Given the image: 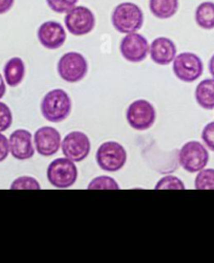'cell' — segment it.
<instances>
[{"instance_id":"cell-7","label":"cell","mask_w":214,"mask_h":263,"mask_svg":"<svg viewBox=\"0 0 214 263\" xmlns=\"http://www.w3.org/2000/svg\"><path fill=\"white\" fill-rule=\"evenodd\" d=\"M173 73L179 80L192 83L200 79L204 71V64L202 59L193 52H182L172 61Z\"/></svg>"},{"instance_id":"cell-14","label":"cell","mask_w":214,"mask_h":263,"mask_svg":"<svg viewBox=\"0 0 214 263\" xmlns=\"http://www.w3.org/2000/svg\"><path fill=\"white\" fill-rule=\"evenodd\" d=\"M9 144L12 156L18 161L30 160L35 154L32 134L25 129L15 130L10 137Z\"/></svg>"},{"instance_id":"cell-15","label":"cell","mask_w":214,"mask_h":263,"mask_svg":"<svg viewBox=\"0 0 214 263\" xmlns=\"http://www.w3.org/2000/svg\"><path fill=\"white\" fill-rule=\"evenodd\" d=\"M151 60L157 65H168L176 57V46L174 42L166 37L154 39L149 46Z\"/></svg>"},{"instance_id":"cell-4","label":"cell","mask_w":214,"mask_h":263,"mask_svg":"<svg viewBox=\"0 0 214 263\" xmlns=\"http://www.w3.org/2000/svg\"><path fill=\"white\" fill-rule=\"evenodd\" d=\"M98 166L106 172L120 171L126 164L127 153L124 147L117 142H105L97 150Z\"/></svg>"},{"instance_id":"cell-3","label":"cell","mask_w":214,"mask_h":263,"mask_svg":"<svg viewBox=\"0 0 214 263\" xmlns=\"http://www.w3.org/2000/svg\"><path fill=\"white\" fill-rule=\"evenodd\" d=\"M46 176L52 187L67 189L75 185L78 178V169L75 162L67 157H60L48 165Z\"/></svg>"},{"instance_id":"cell-29","label":"cell","mask_w":214,"mask_h":263,"mask_svg":"<svg viewBox=\"0 0 214 263\" xmlns=\"http://www.w3.org/2000/svg\"><path fill=\"white\" fill-rule=\"evenodd\" d=\"M6 91H7V87H6L5 79L3 78V74L0 73V99H3L5 97Z\"/></svg>"},{"instance_id":"cell-1","label":"cell","mask_w":214,"mask_h":263,"mask_svg":"<svg viewBox=\"0 0 214 263\" xmlns=\"http://www.w3.org/2000/svg\"><path fill=\"white\" fill-rule=\"evenodd\" d=\"M72 111V100L63 89L48 91L41 102V114L43 118L51 123L65 121Z\"/></svg>"},{"instance_id":"cell-9","label":"cell","mask_w":214,"mask_h":263,"mask_svg":"<svg viewBox=\"0 0 214 263\" xmlns=\"http://www.w3.org/2000/svg\"><path fill=\"white\" fill-rule=\"evenodd\" d=\"M65 28L74 36H84L93 32L96 17L92 10L83 6H76L68 11L64 18Z\"/></svg>"},{"instance_id":"cell-13","label":"cell","mask_w":214,"mask_h":263,"mask_svg":"<svg viewBox=\"0 0 214 263\" xmlns=\"http://www.w3.org/2000/svg\"><path fill=\"white\" fill-rule=\"evenodd\" d=\"M40 44L47 49H58L66 41V32L63 25L57 21L43 22L37 31Z\"/></svg>"},{"instance_id":"cell-16","label":"cell","mask_w":214,"mask_h":263,"mask_svg":"<svg viewBox=\"0 0 214 263\" xmlns=\"http://www.w3.org/2000/svg\"><path fill=\"white\" fill-rule=\"evenodd\" d=\"M4 76L7 84L10 87L20 85L25 77V65L21 58H11L4 67Z\"/></svg>"},{"instance_id":"cell-21","label":"cell","mask_w":214,"mask_h":263,"mask_svg":"<svg viewBox=\"0 0 214 263\" xmlns=\"http://www.w3.org/2000/svg\"><path fill=\"white\" fill-rule=\"evenodd\" d=\"M88 190H119V183L111 176L101 175L94 178L87 186Z\"/></svg>"},{"instance_id":"cell-11","label":"cell","mask_w":214,"mask_h":263,"mask_svg":"<svg viewBox=\"0 0 214 263\" xmlns=\"http://www.w3.org/2000/svg\"><path fill=\"white\" fill-rule=\"evenodd\" d=\"M122 57L131 63L144 61L149 54V44L147 39L138 33L127 34L120 43Z\"/></svg>"},{"instance_id":"cell-5","label":"cell","mask_w":214,"mask_h":263,"mask_svg":"<svg viewBox=\"0 0 214 263\" xmlns=\"http://www.w3.org/2000/svg\"><path fill=\"white\" fill-rule=\"evenodd\" d=\"M57 70L60 78L65 82L77 83L83 80L87 74L88 63L82 54L69 51L60 58Z\"/></svg>"},{"instance_id":"cell-8","label":"cell","mask_w":214,"mask_h":263,"mask_svg":"<svg viewBox=\"0 0 214 263\" xmlns=\"http://www.w3.org/2000/svg\"><path fill=\"white\" fill-rule=\"evenodd\" d=\"M156 119L153 105L146 100L132 102L126 110V120L129 126L139 131H144L152 127Z\"/></svg>"},{"instance_id":"cell-28","label":"cell","mask_w":214,"mask_h":263,"mask_svg":"<svg viewBox=\"0 0 214 263\" xmlns=\"http://www.w3.org/2000/svg\"><path fill=\"white\" fill-rule=\"evenodd\" d=\"M15 0H0V15H4L12 10Z\"/></svg>"},{"instance_id":"cell-17","label":"cell","mask_w":214,"mask_h":263,"mask_svg":"<svg viewBox=\"0 0 214 263\" xmlns=\"http://www.w3.org/2000/svg\"><path fill=\"white\" fill-rule=\"evenodd\" d=\"M195 100L206 110L214 109V79H205L195 88Z\"/></svg>"},{"instance_id":"cell-12","label":"cell","mask_w":214,"mask_h":263,"mask_svg":"<svg viewBox=\"0 0 214 263\" xmlns=\"http://www.w3.org/2000/svg\"><path fill=\"white\" fill-rule=\"evenodd\" d=\"M61 142L60 133L53 127H41L34 135L35 148L42 156H51L56 154L61 147Z\"/></svg>"},{"instance_id":"cell-27","label":"cell","mask_w":214,"mask_h":263,"mask_svg":"<svg viewBox=\"0 0 214 263\" xmlns=\"http://www.w3.org/2000/svg\"><path fill=\"white\" fill-rule=\"evenodd\" d=\"M10 153V144L6 136L0 133V163L7 160Z\"/></svg>"},{"instance_id":"cell-6","label":"cell","mask_w":214,"mask_h":263,"mask_svg":"<svg viewBox=\"0 0 214 263\" xmlns=\"http://www.w3.org/2000/svg\"><path fill=\"white\" fill-rule=\"evenodd\" d=\"M209 162V153L206 147L198 141H190L183 145L179 152L181 167L189 173L203 170Z\"/></svg>"},{"instance_id":"cell-23","label":"cell","mask_w":214,"mask_h":263,"mask_svg":"<svg viewBox=\"0 0 214 263\" xmlns=\"http://www.w3.org/2000/svg\"><path fill=\"white\" fill-rule=\"evenodd\" d=\"M11 190H40L41 186L38 180L32 176H20L11 185Z\"/></svg>"},{"instance_id":"cell-2","label":"cell","mask_w":214,"mask_h":263,"mask_svg":"<svg viewBox=\"0 0 214 263\" xmlns=\"http://www.w3.org/2000/svg\"><path fill=\"white\" fill-rule=\"evenodd\" d=\"M112 23L115 30L121 34L137 33L144 23L143 11L136 4L122 3L115 8Z\"/></svg>"},{"instance_id":"cell-30","label":"cell","mask_w":214,"mask_h":263,"mask_svg":"<svg viewBox=\"0 0 214 263\" xmlns=\"http://www.w3.org/2000/svg\"><path fill=\"white\" fill-rule=\"evenodd\" d=\"M208 67H209V72H210V74H211L212 78L214 79V54H213V56L210 58Z\"/></svg>"},{"instance_id":"cell-19","label":"cell","mask_w":214,"mask_h":263,"mask_svg":"<svg viewBox=\"0 0 214 263\" xmlns=\"http://www.w3.org/2000/svg\"><path fill=\"white\" fill-rule=\"evenodd\" d=\"M194 18L201 29L206 31L214 30V3H202L195 10Z\"/></svg>"},{"instance_id":"cell-24","label":"cell","mask_w":214,"mask_h":263,"mask_svg":"<svg viewBox=\"0 0 214 263\" xmlns=\"http://www.w3.org/2000/svg\"><path fill=\"white\" fill-rule=\"evenodd\" d=\"M46 4L52 12L65 14L76 7L78 0H46Z\"/></svg>"},{"instance_id":"cell-25","label":"cell","mask_w":214,"mask_h":263,"mask_svg":"<svg viewBox=\"0 0 214 263\" xmlns=\"http://www.w3.org/2000/svg\"><path fill=\"white\" fill-rule=\"evenodd\" d=\"M13 123V115L6 103L0 102V133L8 130Z\"/></svg>"},{"instance_id":"cell-18","label":"cell","mask_w":214,"mask_h":263,"mask_svg":"<svg viewBox=\"0 0 214 263\" xmlns=\"http://www.w3.org/2000/svg\"><path fill=\"white\" fill-rule=\"evenodd\" d=\"M179 0H149V10L157 19H169L179 10Z\"/></svg>"},{"instance_id":"cell-20","label":"cell","mask_w":214,"mask_h":263,"mask_svg":"<svg viewBox=\"0 0 214 263\" xmlns=\"http://www.w3.org/2000/svg\"><path fill=\"white\" fill-rule=\"evenodd\" d=\"M197 190H214V169H203L198 172L194 180Z\"/></svg>"},{"instance_id":"cell-26","label":"cell","mask_w":214,"mask_h":263,"mask_svg":"<svg viewBox=\"0 0 214 263\" xmlns=\"http://www.w3.org/2000/svg\"><path fill=\"white\" fill-rule=\"evenodd\" d=\"M202 140L205 146L214 152V122L208 123L202 131Z\"/></svg>"},{"instance_id":"cell-22","label":"cell","mask_w":214,"mask_h":263,"mask_svg":"<svg viewBox=\"0 0 214 263\" xmlns=\"http://www.w3.org/2000/svg\"><path fill=\"white\" fill-rule=\"evenodd\" d=\"M155 190H185L184 182L174 175H166L160 178L154 187Z\"/></svg>"},{"instance_id":"cell-10","label":"cell","mask_w":214,"mask_h":263,"mask_svg":"<svg viewBox=\"0 0 214 263\" xmlns=\"http://www.w3.org/2000/svg\"><path fill=\"white\" fill-rule=\"evenodd\" d=\"M91 146L90 138L81 131L69 133L61 142L62 153L75 163L82 162L86 159L91 152Z\"/></svg>"}]
</instances>
